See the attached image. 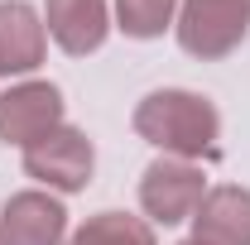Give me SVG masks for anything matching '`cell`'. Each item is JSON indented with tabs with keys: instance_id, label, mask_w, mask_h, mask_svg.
Listing matches in <instances>:
<instances>
[{
	"instance_id": "obj_1",
	"label": "cell",
	"mask_w": 250,
	"mask_h": 245,
	"mask_svg": "<svg viewBox=\"0 0 250 245\" xmlns=\"http://www.w3.org/2000/svg\"><path fill=\"white\" fill-rule=\"evenodd\" d=\"M135 135L149 140L154 149H164L168 159H202L221 135V116L207 96L183 92V87H164L149 92L135 106Z\"/></svg>"
},
{
	"instance_id": "obj_2",
	"label": "cell",
	"mask_w": 250,
	"mask_h": 245,
	"mask_svg": "<svg viewBox=\"0 0 250 245\" xmlns=\"http://www.w3.org/2000/svg\"><path fill=\"white\" fill-rule=\"evenodd\" d=\"M246 34H250V0H183L178 5V43L202 62L236 53Z\"/></svg>"
},
{
	"instance_id": "obj_3",
	"label": "cell",
	"mask_w": 250,
	"mask_h": 245,
	"mask_svg": "<svg viewBox=\"0 0 250 245\" xmlns=\"http://www.w3.org/2000/svg\"><path fill=\"white\" fill-rule=\"evenodd\" d=\"M202 197H207V178L188 159H168L164 154V159H154L145 168V178H140V207L159 226L192 221V212L202 207Z\"/></svg>"
},
{
	"instance_id": "obj_4",
	"label": "cell",
	"mask_w": 250,
	"mask_h": 245,
	"mask_svg": "<svg viewBox=\"0 0 250 245\" xmlns=\"http://www.w3.org/2000/svg\"><path fill=\"white\" fill-rule=\"evenodd\" d=\"M92 168H96V149L72 125H58L53 135H43L39 144L24 149V173L58 192H82L92 183Z\"/></svg>"
},
{
	"instance_id": "obj_5",
	"label": "cell",
	"mask_w": 250,
	"mask_h": 245,
	"mask_svg": "<svg viewBox=\"0 0 250 245\" xmlns=\"http://www.w3.org/2000/svg\"><path fill=\"white\" fill-rule=\"evenodd\" d=\"M62 125V92L53 82H20L0 96V140L29 149Z\"/></svg>"
},
{
	"instance_id": "obj_6",
	"label": "cell",
	"mask_w": 250,
	"mask_h": 245,
	"mask_svg": "<svg viewBox=\"0 0 250 245\" xmlns=\"http://www.w3.org/2000/svg\"><path fill=\"white\" fill-rule=\"evenodd\" d=\"M67 236V212H62L58 197L48 192H15L5 207H0V241L5 245H62Z\"/></svg>"
},
{
	"instance_id": "obj_7",
	"label": "cell",
	"mask_w": 250,
	"mask_h": 245,
	"mask_svg": "<svg viewBox=\"0 0 250 245\" xmlns=\"http://www.w3.org/2000/svg\"><path fill=\"white\" fill-rule=\"evenodd\" d=\"M43 29L62 53L87 58L111 34V10H106V0H48L43 5Z\"/></svg>"
},
{
	"instance_id": "obj_8",
	"label": "cell",
	"mask_w": 250,
	"mask_h": 245,
	"mask_svg": "<svg viewBox=\"0 0 250 245\" xmlns=\"http://www.w3.org/2000/svg\"><path fill=\"white\" fill-rule=\"evenodd\" d=\"M48 53V29L24 0H0V77L34 72Z\"/></svg>"
},
{
	"instance_id": "obj_9",
	"label": "cell",
	"mask_w": 250,
	"mask_h": 245,
	"mask_svg": "<svg viewBox=\"0 0 250 245\" xmlns=\"http://www.w3.org/2000/svg\"><path fill=\"white\" fill-rule=\"evenodd\" d=\"M192 236L207 245H250V187H212L192 212Z\"/></svg>"
},
{
	"instance_id": "obj_10",
	"label": "cell",
	"mask_w": 250,
	"mask_h": 245,
	"mask_svg": "<svg viewBox=\"0 0 250 245\" xmlns=\"http://www.w3.org/2000/svg\"><path fill=\"white\" fill-rule=\"evenodd\" d=\"M67 245H159L154 241V226L145 216H130V212H96L87 216Z\"/></svg>"
},
{
	"instance_id": "obj_11",
	"label": "cell",
	"mask_w": 250,
	"mask_h": 245,
	"mask_svg": "<svg viewBox=\"0 0 250 245\" xmlns=\"http://www.w3.org/2000/svg\"><path fill=\"white\" fill-rule=\"evenodd\" d=\"M173 24V0H116V29L130 39H159Z\"/></svg>"
},
{
	"instance_id": "obj_12",
	"label": "cell",
	"mask_w": 250,
	"mask_h": 245,
	"mask_svg": "<svg viewBox=\"0 0 250 245\" xmlns=\"http://www.w3.org/2000/svg\"><path fill=\"white\" fill-rule=\"evenodd\" d=\"M178 245H207V241H197V236H192V241H178Z\"/></svg>"
},
{
	"instance_id": "obj_13",
	"label": "cell",
	"mask_w": 250,
	"mask_h": 245,
	"mask_svg": "<svg viewBox=\"0 0 250 245\" xmlns=\"http://www.w3.org/2000/svg\"><path fill=\"white\" fill-rule=\"evenodd\" d=\"M0 245H5V241H0Z\"/></svg>"
}]
</instances>
